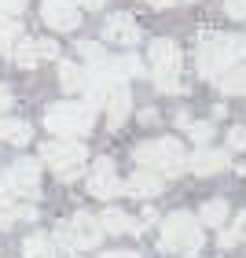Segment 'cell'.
Wrapping results in <instances>:
<instances>
[{"label":"cell","instance_id":"6da1fadb","mask_svg":"<svg viewBox=\"0 0 246 258\" xmlns=\"http://www.w3.org/2000/svg\"><path fill=\"white\" fill-rule=\"evenodd\" d=\"M206 243V232L198 225L195 214H187V210H173V214L162 218V236H158V247L173 254V258H195L202 251Z\"/></svg>","mask_w":246,"mask_h":258},{"label":"cell","instance_id":"7a4b0ae2","mask_svg":"<svg viewBox=\"0 0 246 258\" xmlns=\"http://www.w3.org/2000/svg\"><path fill=\"white\" fill-rule=\"evenodd\" d=\"M133 162L140 170L158 173V177H177L187 170V151L177 137H155L133 148Z\"/></svg>","mask_w":246,"mask_h":258},{"label":"cell","instance_id":"3957f363","mask_svg":"<svg viewBox=\"0 0 246 258\" xmlns=\"http://www.w3.org/2000/svg\"><path fill=\"white\" fill-rule=\"evenodd\" d=\"M246 63V37L239 33H220V37H206L195 52V67L202 78H220L224 70Z\"/></svg>","mask_w":246,"mask_h":258},{"label":"cell","instance_id":"277c9868","mask_svg":"<svg viewBox=\"0 0 246 258\" xmlns=\"http://www.w3.org/2000/svg\"><path fill=\"white\" fill-rule=\"evenodd\" d=\"M44 125L59 140H77V137L92 133L96 111H92L88 103H77V100H59V103H48V107H44Z\"/></svg>","mask_w":246,"mask_h":258},{"label":"cell","instance_id":"5b68a950","mask_svg":"<svg viewBox=\"0 0 246 258\" xmlns=\"http://www.w3.org/2000/svg\"><path fill=\"white\" fill-rule=\"evenodd\" d=\"M147 55H151V78H155V89L158 92H184V85H180V63H184V55L177 48V41L155 37Z\"/></svg>","mask_w":246,"mask_h":258},{"label":"cell","instance_id":"8992f818","mask_svg":"<svg viewBox=\"0 0 246 258\" xmlns=\"http://www.w3.org/2000/svg\"><path fill=\"white\" fill-rule=\"evenodd\" d=\"M41 159L48 162V170L59 181H74V177L85 173L88 148L81 144V140H44L41 144Z\"/></svg>","mask_w":246,"mask_h":258},{"label":"cell","instance_id":"52a82bcc","mask_svg":"<svg viewBox=\"0 0 246 258\" xmlns=\"http://www.w3.org/2000/svg\"><path fill=\"white\" fill-rule=\"evenodd\" d=\"M55 240L66 243V247H74V251H92V247H99L103 229H99L96 214H88V210H77L70 221H63V225L55 229Z\"/></svg>","mask_w":246,"mask_h":258},{"label":"cell","instance_id":"ba28073f","mask_svg":"<svg viewBox=\"0 0 246 258\" xmlns=\"http://www.w3.org/2000/svg\"><path fill=\"white\" fill-rule=\"evenodd\" d=\"M4 188H8L11 199H37V192H41V166H37V159L11 162V170L4 173Z\"/></svg>","mask_w":246,"mask_h":258},{"label":"cell","instance_id":"9c48e42d","mask_svg":"<svg viewBox=\"0 0 246 258\" xmlns=\"http://www.w3.org/2000/svg\"><path fill=\"white\" fill-rule=\"evenodd\" d=\"M103 37H107L110 44H121V48H136V44L144 41V30H140V22L133 15L114 11V15L103 22Z\"/></svg>","mask_w":246,"mask_h":258},{"label":"cell","instance_id":"30bf717a","mask_svg":"<svg viewBox=\"0 0 246 258\" xmlns=\"http://www.w3.org/2000/svg\"><path fill=\"white\" fill-rule=\"evenodd\" d=\"M59 55V44L55 41H48V37H22L15 48H11V59H15L22 70H30V67H37L41 59H55Z\"/></svg>","mask_w":246,"mask_h":258},{"label":"cell","instance_id":"8fae6325","mask_svg":"<svg viewBox=\"0 0 246 258\" xmlns=\"http://www.w3.org/2000/svg\"><path fill=\"white\" fill-rule=\"evenodd\" d=\"M41 19L48 22L52 30H77L81 26V11L74 0H44L41 4Z\"/></svg>","mask_w":246,"mask_h":258},{"label":"cell","instance_id":"7c38bea8","mask_svg":"<svg viewBox=\"0 0 246 258\" xmlns=\"http://www.w3.org/2000/svg\"><path fill=\"white\" fill-rule=\"evenodd\" d=\"M88 192L96 199H114L121 192V181H118V173H114L110 159H96V166L88 170Z\"/></svg>","mask_w":246,"mask_h":258},{"label":"cell","instance_id":"4fadbf2b","mask_svg":"<svg viewBox=\"0 0 246 258\" xmlns=\"http://www.w3.org/2000/svg\"><path fill=\"white\" fill-rule=\"evenodd\" d=\"M228 166H231L228 151L198 148L195 155H187V170H191V173H198V177H209V173H220V170H228Z\"/></svg>","mask_w":246,"mask_h":258},{"label":"cell","instance_id":"5bb4252c","mask_svg":"<svg viewBox=\"0 0 246 258\" xmlns=\"http://www.w3.org/2000/svg\"><path fill=\"white\" fill-rule=\"evenodd\" d=\"M96 221H99L103 232H110V236H129V232H136V236H140V232H144V229H140V221H133V218H129L125 210H118V207H107Z\"/></svg>","mask_w":246,"mask_h":258},{"label":"cell","instance_id":"9a60e30c","mask_svg":"<svg viewBox=\"0 0 246 258\" xmlns=\"http://www.w3.org/2000/svg\"><path fill=\"white\" fill-rule=\"evenodd\" d=\"M121 188L133 192L136 199H151V196H158L162 188H166V177H158V173H151V170H133L129 184H121Z\"/></svg>","mask_w":246,"mask_h":258},{"label":"cell","instance_id":"2e32d148","mask_svg":"<svg viewBox=\"0 0 246 258\" xmlns=\"http://www.w3.org/2000/svg\"><path fill=\"white\" fill-rule=\"evenodd\" d=\"M103 107L110 111V125H121L129 118V111H133V96H129V85L121 81V85H114L107 92V100H103Z\"/></svg>","mask_w":246,"mask_h":258},{"label":"cell","instance_id":"e0dca14e","mask_svg":"<svg viewBox=\"0 0 246 258\" xmlns=\"http://www.w3.org/2000/svg\"><path fill=\"white\" fill-rule=\"evenodd\" d=\"M0 140H8V144H30L33 140V125L22 122V118H0Z\"/></svg>","mask_w":246,"mask_h":258},{"label":"cell","instance_id":"ac0fdd59","mask_svg":"<svg viewBox=\"0 0 246 258\" xmlns=\"http://www.w3.org/2000/svg\"><path fill=\"white\" fill-rule=\"evenodd\" d=\"M217 89L224 92V96H246V63L224 70V74L217 78Z\"/></svg>","mask_w":246,"mask_h":258},{"label":"cell","instance_id":"d6986e66","mask_svg":"<svg viewBox=\"0 0 246 258\" xmlns=\"http://www.w3.org/2000/svg\"><path fill=\"white\" fill-rule=\"evenodd\" d=\"M224 218H228V199H209V203L198 210V225H206V229H220Z\"/></svg>","mask_w":246,"mask_h":258},{"label":"cell","instance_id":"ffe728a7","mask_svg":"<svg viewBox=\"0 0 246 258\" xmlns=\"http://www.w3.org/2000/svg\"><path fill=\"white\" fill-rule=\"evenodd\" d=\"M59 85L74 96V92H81V85H85V70H77V63H59Z\"/></svg>","mask_w":246,"mask_h":258},{"label":"cell","instance_id":"44dd1931","mask_svg":"<svg viewBox=\"0 0 246 258\" xmlns=\"http://www.w3.org/2000/svg\"><path fill=\"white\" fill-rule=\"evenodd\" d=\"M22 258H55L48 236H44V232H33V236H26V243H22Z\"/></svg>","mask_w":246,"mask_h":258},{"label":"cell","instance_id":"7402d4cb","mask_svg":"<svg viewBox=\"0 0 246 258\" xmlns=\"http://www.w3.org/2000/svg\"><path fill=\"white\" fill-rule=\"evenodd\" d=\"M177 125H180V129H187V137L198 140V144L213 140V125H209V122H191L187 114H177Z\"/></svg>","mask_w":246,"mask_h":258},{"label":"cell","instance_id":"603a6c76","mask_svg":"<svg viewBox=\"0 0 246 258\" xmlns=\"http://www.w3.org/2000/svg\"><path fill=\"white\" fill-rule=\"evenodd\" d=\"M22 41V22H0V52H8L11 55V48Z\"/></svg>","mask_w":246,"mask_h":258},{"label":"cell","instance_id":"cb8c5ba5","mask_svg":"<svg viewBox=\"0 0 246 258\" xmlns=\"http://www.w3.org/2000/svg\"><path fill=\"white\" fill-rule=\"evenodd\" d=\"M239 240H246V210L231 221V229L228 232H220V247H235Z\"/></svg>","mask_w":246,"mask_h":258},{"label":"cell","instance_id":"d4e9b609","mask_svg":"<svg viewBox=\"0 0 246 258\" xmlns=\"http://www.w3.org/2000/svg\"><path fill=\"white\" fill-rule=\"evenodd\" d=\"M22 8H26V0H0V15H4V19L22 15Z\"/></svg>","mask_w":246,"mask_h":258},{"label":"cell","instance_id":"484cf974","mask_svg":"<svg viewBox=\"0 0 246 258\" xmlns=\"http://www.w3.org/2000/svg\"><path fill=\"white\" fill-rule=\"evenodd\" d=\"M228 148H235V151L246 148V125H235V129L228 133Z\"/></svg>","mask_w":246,"mask_h":258},{"label":"cell","instance_id":"4316f807","mask_svg":"<svg viewBox=\"0 0 246 258\" xmlns=\"http://www.w3.org/2000/svg\"><path fill=\"white\" fill-rule=\"evenodd\" d=\"M224 11L231 19H246V0H224Z\"/></svg>","mask_w":246,"mask_h":258},{"label":"cell","instance_id":"83f0119b","mask_svg":"<svg viewBox=\"0 0 246 258\" xmlns=\"http://www.w3.org/2000/svg\"><path fill=\"white\" fill-rule=\"evenodd\" d=\"M4 111H11V89L0 85V114H4Z\"/></svg>","mask_w":246,"mask_h":258},{"label":"cell","instance_id":"f1b7e54d","mask_svg":"<svg viewBox=\"0 0 246 258\" xmlns=\"http://www.w3.org/2000/svg\"><path fill=\"white\" fill-rule=\"evenodd\" d=\"M77 8H85V11H99L103 8V0H74Z\"/></svg>","mask_w":246,"mask_h":258},{"label":"cell","instance_id":"f546056e","mask_svg":"<svg viewBox=\"0 0 246 258\" xmlns=\"http://www.w3.org/2000/svg\"><path fill=\"white\" fill-rule=\"evenodd\" d=\"M99 258H140L136 251H107V254H99Z\"/></svg>","mask_w":246,"mask_h":258},{"label":"cell","instance_id":"4dcf8cb0","mask_svg":"<svg viewBox=\"0 0 246 258\" xmlns=\"http://www.w3.org/2000/svg\"><path fill=\"white\" fill-rule=\"evenodd\" d=\"M147 4H151V8H173L177 0H147Z\"/></svg>","mask_w":246,"mask_h":258},{"label":"cell","instance_id":"1f68e13d","mask_svg":"<svg viewBox=\"0 0 246 258\" xmlns=\"http://www.w3.org/2000/svg\"><path fill=\"white\" fill-rule=\"evenodd\" d=\"M187 4H198V0H187Z\"/></svg>","mask_w":246,"mask_h":258}]
</instances>
